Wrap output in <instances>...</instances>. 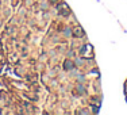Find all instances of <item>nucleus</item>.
<instances>
[{
  "mask_svg": "<svg viewBox=\"0 0 127 115\" xmlns=\"http://www.w3.org/2000/svg\"><path fill=\"white\" fill-rule=\"evenodd\" d=\"M77 80H78V81H80V83H83V81H85V77H84L83 74H78Z\"/></svg>",
  "mask_w": 127,
  "mask_h": 115,
  "instance_id": "nucleus-5",
  "label": "nucleus"
},
{
  "mask_svg": "<svg viewBox=\"0 0 127 115\" xmlns=\"http://www.w3.org/2000/svg\"><path fill=\"white\" fill-rule=\"evenodd\" d=\"M74 35L76 37H83L84 35V32H83V30H81V27H77V29L74 30Z\"/></svg>",
  "mask_w": 127,
  "mask_h": 115,
  "instance_id": "nucleus-1",
  "label": "nucleus"
},
{
  "mask_svg": "<svg viewBox=\"0 0 127 115\" xmlns=\"http://www.w3.org/2000/svg\"><path fill=\"white\" fill-rule=\"evenodd\" d=\"M64 35H65V37H70V35H72V30H70V29H65V30H64Z\"/></svg>",
  "mask_w": 127,
  "mask_h": 115,
  "instance_id": "nucleus-3",
  "label": "nucleus"
},
{
  "mask_svg": "<svg viewBox=\"0 0 127 115\" xmlns=\"http://www.w3.org/2000/svg\"><path fill=\"white\" fill-rule=\"evenodd\" d=\"M83 62H84V60H83V58H76V60H74V64H76V65H78V66H80V65L83 64Z\"/></svg>",
  "mask_w": 127,
  "mask_h": 115,
  "instance_id": "nucleus-4",
  "label": "nucleus"
},
{
  "mask_svg": "<svg viewBox=\"0 0 127 115\" xmlns=\"http://www.w3.org/2000/svg\"><path fill=\"white\" fill-rule=\"evenodd\" d=\"M55 1H57V0H50V3H55Z\"/></svg>",
  "mask_w": 127,
  "mask_h": 115,
  "instance_id": "nucleus-6",
  "label": "nucleus"
},
{
  "mask_svg": "<svg viewBox=\"0 0 127 115\" xmlns=\"http://www.w3.org/2000/svg\"><path fill=\"white\" fill-rule=\"evenodd\" d=\"M64 68H65V69H72L73 68V64L70 61H66V62H65V65H64Z\"/></svg>",
  "mask_w": 127,
  "mask_h": 115,
  "instance_id": "nucleus-2",
  "label": "nucleus"
}]
</instances>
